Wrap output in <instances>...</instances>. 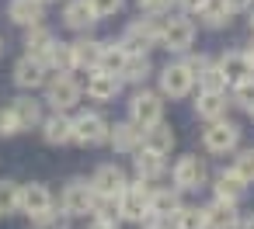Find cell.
Listing matches in <instances>:
<instances>
[{
    "instance_id": "cell-1",
    "label": "cell",
    "mask_w": 254,
    "mask_h": 229,
    "mask_svg": "<svg viewBox=\"0 0 254 229\" xmlns=\"http://www.w3.org/2000/svg\"><path fill=\"white\" fill-rule=\"evenodd\" d=\"M160 21L164 18H150V14H139L126 25V32L119 35V46L129 52V56H150V49L160 46Z\"/></svg>"
},
{
    "instance_id": "cell-2",
    "label": "cell",
    "mask_w": 254,
    "mask_h": 229,
    "mask_svg": "<svg viewBox=\"0 0 254 229\" xmlns=\"http://www.w3.org/2000/svg\"><path fill=\"white\" fill-rule=\"evenodd\" d=\"M108 129H112V122L101 111H77V115H70V142H77L84 149L105 146L108 142Z\"/></svg>"
},
{
    "instance_id": "cell-3",
    "label": "cell",
    "mask_w": 254,
    "mask_h": 229,
    "mask_svg": "<svg viewBox=\"0 0 254 229\" xmlns=\"http://www.w3.org/2000/svg\"><path fill=\"white\" fill-rule=\"evenodd\" d=\"M209 177H212V174H209V163H205L198 153H185V156H178L174 167H171V187H178L181 194L209 187Z\"/></svg>"
},
{
    "instance_id": "cell-4",
    "label": "cell",
    "mask_w": 254,
    "mask_h": 229,
    "mask_svg": "<svg viewBox=\"0 0 254 229\" xmlns=\"http://www.w3.org/2000/svg\"><path fill=\"white\" fill-rule=\"evenodd\" d=\"M240 125L230 122V118H219V122H209L202 129V149L209 156H233L240 149Z\"/></svg>"
},
{
    "instance_id": "cell-5",
    "label": "cell",
    "mask_w": 254,
    "mask_h": 229,
    "mask_svg": "<svg viewBox=\"0 0 254 229\" xmlns=\"http://www.w3.org/2000/svg\"><path fill=\"white\" fill-rule=\"evenodd\" d=\"M191 46H195V21L191 18L174 14V18L160 21V49H167L174 56H185V52H191Z\"/></svg>"
},
{
    "instance_id": "cell-6",
    "label": "cell",
    "mask_w": 254,
    "mask_h": 229,
    "mask_svg": "<svg viewBox=\"0 0 254 229\" xmlns=\"http://www.w3.org/2000/svg\"><path fill=\"white\" fill-rule=\"evenodd\" d=\"M80 97H84V87L70 77V73H56L53 80H46V104L53 108V111H60V115H70L77 104H80Z\"/></svg>"
},
{
    "instance_id": "cell-7",
    "label": "cell",
    "mask_w": 254,
    "mask_h": 229,
    "mask_svg": "<svg viewBox=\"0 0 254 229\" xmlns=\"http://www.w3.org/2000/svg\"><path fill=\"white\" fill-rule=\"evenodd\" d=\"M164 97L150 87H136L132 97H129V122L139 125V129H150L157 122H164Z\"/></svg>"
},
{
    "instance_id": "cell-8",
    "label": "cell",
    "mask_w": 254,
    "mask_h": 229,
    "mask_svg": "<svg viewBox=\"0 0 254 229\" xmlns=\"http://www.w3.org/2000/svg\"><path fill=\"white\" fill-rule=\"evenodd\" d=\"M191 91H195V80L181 66V59H174V63H167V66L157 70V94L164 101H185Z\"/></svg>"
},
{
    "instance_id": "cell-9",
    "label": "cell",
    "mask_w": 254,
    "mask_h": 229,
    "mask_svg": "<svg viewBox=\"0 0 254 229\" xmlns=\"http://www.w3.org/2000/svg\"><path fill=\"white\" fill-rule=\"evenodd\" d=\"M115 205H119V222H132V226H139V222L150 215V184H143V181H129L126 191L115 198Z\"/></svg>"
},
{
    "instance_id": "cell-10",
    "label": "cell",
    "mask_w": 254,
    "mask_h": 229,
    "mask_svg": "<svg viewBox=\"0 0 254 229\" xmlns=\"http://www.w3.org/2000/svg\"><path fill=\"white\" fill-rule=\"evenodd\" d=\"M94 201H98V194H94L91 181H84V177L66 181V187L60 191V212H66L70 219L91 215V212H94Z\"/></svg>"
},
{
    "instance_id": "cell-11",
    "label": "cell",
    "mask_w": 254,
    "mask_h": 229,
    "mask_svg": "<svg viewBox=\"0 0 254 229\" xmlns=\"http://www.w3.org/2000/svg\"><path fill=\"white\" fill-rule=\"evenodd\" d=\"M129 184V174L122 163H98V170L91 174V187L98 198H119Z\"/></svg>"
},
{
    "instance_id": "cell-12",
    "label": "cell",
    "mask_w": 254,
    "mask_h": 229,
    "mask_svg": "<svg viewBox=\"0 0 254 229\" xmlns=\"http://www.w3.org/2000/svg\"><path fill=\"white\" fill-rule=\"evenodd\" d=\"M209 187H212V201H226V205H240L247 198V181H240L233 174V167H223L209 177Z\"/></svg>"
},
{
    "instance_id": "cell-13",
    "label": "cell",
    "mask_w": 254,
    "mask_h": 229,
    "mask_svg": "<svg viewBox=\"0 0 254 229\" xmlns=\"http://www.w3.org/2000/svg\"><path fill=\"white\" fill-rule=\"evenodd\" d=\"M53 208H56V198H53V191L42 181L21 184V191H18V212H25L28 219H39V215H46Z\"/></svg>"
},
{
    "instance_id": "cell-14",
    "label": "cell",
    "mask_w": 254,
    "mask_h": 229,
    "mask_svg": "<svg viewBox=\"0 0 254 229\" xmlns=\"http://www.w3.org/2000/svg\"><path fill=\"white\" fill-rule=\"evenodd\" d=\"M108 146H112V153H119V156H132V153L143 146V129L132 125L129 118H126V122H112V129H108Z\"/></svg>"
},
{
    "instance_id": "cell-15",
    "label": "cell",
    "mask_w": 254,
    "mask_h": 229,
    "mask_svg": "<svg viewBox=\"0 0 254 229\" xmlns=\"http://www.w3.org/2000/svg\"><path fill=\"white\" fill-rule=\"evenodd\" d=\"M7 111H11V118H14V125H18V132H28V129H39L42 125V101H35L32 94H21V97H14L11 104H7Z\"/></svg>"
},
{
    "instance_id": "cell-16",
    "label": "cell",
    "mask_w": 254,
    "mask_h": 229,
    "mask_svg": "<svg viewBox=\"0 0 254 229\" xmlns=\"http://www.w3.org/2000/svg\"><path fill=\"white\" fill-rule=\"evenodd\" d=\"M181 205H185V194H181L178 187H171V184L150 187V215H153V219H167V222H171Z\"/></svg>"
},
{
    "instance_id": "cell-17",
    "label": "cell",
    "mask_w": 254,
    "mask_h": 229,
    "mask_svg": "<svg viewBox=\"0 0 254 229\" xmlns=\"http://www.w3.org/2000/svg\"><path fill=\"white\" fill-rule=\"evenodd\" d=\"M46 80H49V70H46L42 59L21 56V59L14 63V84H18L21 91H39V87H46Z\"/></svg>"
},
{
    "instance_id": "cell-18",
    "label": "cell",
    "mask_w": 254,
    "mask_h": 229,
    "mask_svg": "<svg viewBox=\"0 0 254 229\" xmlns=\"http://www.w3.org/2000/svg\"><path fill=\"white\" fill-rule=\"evenodd\" d=\"M132 174H136V181H143V184L153 187L167 174V160L157 156V153H150V149H136L132 153Z\"/></svg>"
},
{
    "instance_id": "cell-19",
    "label": "cell",
    "mask_w": 254,
    "mask_h": 229,
    "mask_svg": "<svg viewBox=\"0 0 254 229\" xmlns=\"http://www.w3.org/2000/svg\"><path fill=\"white\" fill-rule=\"evenodd\" d=\"M216 66L223 70V77H226L230 87L240 84V80H247V77H254V66H251V59H247L244 49H226V52L216 59Z\"/></svg>"
},
{
    "instance_id": "cell-20",
    "label": "cell",
    "mask_w": 254,
    "mask_h": 229,
    "mask_svg": "<svg viewBox=\"0 0 254 229\" xmlns=\"http://www.w3.org/2000/svg\"><path fill=\"white\" fill-rule=\"evenodd\" d=\"M87 97L91 101H98V104H112V101H119V94H122V80L119 77H112V73H101V70H94L91 77H87Z\"/></svg>"
},
{
    "instance_id": "cell-21",
    "label": "cell",
    "mask_w": 254,
    "mask_h": 229,
    "mask_svg": "<svg viewBox=\"0 0 254 229\" xmlns=\"http://www.w3.org/2000/svg\"><path fill=\"white\" fill-rule=\"evenodd\" d=\"M174 146H178V136H174L171 122H157V125L143 129V146H139V149H150V153H157V156L167 160Z\"/></svg>"
},
{
    "instance_id": "cell-22",
    "label": "cell",
    "mask_w": 254,
    "mask_h": 229,
    "mask_svg": "<svg viewBox=\"0 0 254 229\" xmlns=\"http://www.w3.org/2000/svg\"><path fill=\"white\" fill-rule=\"evenodd\" d=\"M233 104H230V94L226 91H219V94H209V91H198V97H195V115L209 125V122H219V118H226V111H230Z\"/></svg>"
},
{
    "instance_id": "cell-23",
    "label": "cell",
    "mask_w": 254,
    "mask_h": 229,
    "mask_svg": "<svg viewBox=\"0 0 254 229\" xmlns=\"http://www.w3.org/2000/svg\"><path fill=\"white\" fill-rule=\"evenodd\" d=\"M101 46H105V42H98V39H91V35H80L77 42H70V49H73V70L94 73V70H98V59H101Z\"/></svg>"
},
{
    "instance_id": "cell-24",
    "label": "cell",
    "mask_w": 254,
    "mask_h": 229,
    "mask_svg": "<svg viewBox=\"0 0 254 229\" xmlns=\"http://www.w3.org/2000/svg\"><path fill=\"white\" fill-rule=\"evenodd\" d=\"M205 229H237L240 226V208L226 205V201H205Z\"/></svg>"
},
{
    "instance_id": "cell-25",
    "label": "cell",
    "mask_w": 254,
    "mask_h": 229,
    "mask_svg": "<svg viewBox=\"0 0 254 229\" xmlns=\"http://www.w3.org/2000/svg\"><path fill=\"white\" fill-rule=\"evenodd\" d=\"M157 70H153V59L150 56H126V66L119 70V80H122V87L129 84V87H146V80L153 77Z\"/></svg>"
},
{
    "instance_id": "cell-26",
    "label": "cell",
    "mask_w": 254,
    "mask_h": 229,
    "mask_svg": "<svg viewBox=\"0 0 254 229\" xmlns=\"http://www.w3.org/2000/svg\"><path fill=\"white\" fill-rule=\"evenodd\" d=\"M63 25L87 35V32L98 25V18H94V11H91L87 0H66V4H63Z\"/></svg>"
},
{
    "instance_id": "cell-27",
    "label": "cell",
    "mask_w": 254,
    "mask_h": 229,
    "mask_svg": "<svg viewBox=\"0 0 254 229\" xmlns=\"http://www.w3.org/2000/svg\"><path fill=\"white\" fill-rule=\"evenodd\" d=\"M7 18L21 28H39L42 18H46V7L39 4V0H11L7 4Z\"/></svg>"
},
{
    "instance_id": "cell-28",
    "label": "cell",
    "mask_w": 254,
    "mask_h": 229,
    "mask_svg": "<svg viewBox=\"0 0 254 229\" xmlns=\"http://www.w3.org/2000/svg\"><path fill=\"white\" fill-rule=\"evenodd\" d=\"M39 129H42V139H46L49 146H66V142H70V115L53 111V115L42 118Z\"/></svg>"
},
{
    "instance_id": "cell-29",
    "label": "cell",
    "mask_w": 254,
    "mask_h": 229,
    "mask_svg": "<svg viewBox=\"0 0 254 229\" xmlns=\"http://www.w3.org/2000/svg\"><path fill=\"white\" fill-rule=\"evenodd\" d=\"M42 63H46V70L49 73H73V49H70V42H53L49 46V52L42 56Z\"/></svg>"
},
{
    "instance_id": "cell-30",
    "label": "cell",
    "mask_w": 254,
    "mask_h": 229,
    "mask_svg": "<svg viewBox=\"0 0 254 229\" xmlns=\"http://www.w3.org/2000/svg\"><path fill=\"white\" fill-rule=\"evenodd\" d=\"M126 49L119 46V39H112V42H105L101 46V59H98V70L101 73H112V77H119V70L126 66Z\"/></svg>"
},
{
    "instance_id": "cell-31",
    "label": "cell",
    "mask_w": 254,
    "mask_h": 229,
    "mask_svg": "<svg viewBox=\"0 0 254 229\" xmlns=\"http://www.w3.org/2000/svg\"><path fill=\"white\" fill-rule=\"evenodd\" d=\"M56 42V35L46 28V25H39V28H28V35H25V56H32V59H42L46 52H49V46Z\"/></svg>"
},
{
    "instance_id": "cell-32",
    "label": "cell",
    "mask_w": 254,
    "mask_h": 229,
    "mask_svg": "<svg viewBox=\"0 0 254 229\" xmlns=\"http://www.w3.org/2000/svg\"><path fill=\"white\" fill-rule=\"evenodd\" d=\"M171 229H205V212H202V205H181L178 215L171 219Z\"/></svg>"
},
{
    "instance_id": "cell-33",
    "label": "cell",
    "mask_w": 254,
    "mask_h": 229,
    "mask_svg": "<svg viewBox=\"0 0 254 229\" xmlns=\"http://www.w3.org/2000/svg\"><path fill=\"white\" fill-rule=\"evenodd\" d=\"M233 174L240 177V181H247V184H254V146H240L237 153H233Z\"/></svg>"
},
{
    "instance_id": "cell-34",
    "label": "cell",
    "mask_w": 254,
    "mask_h": 229,
    "mask_svg": "<svg viewBox=\"0 0 254 229\" xmlns=\"http://www.w3.org/2000/svg\"><path fill=\"white\" fill-rule=\"evenodd\" d=\"M230 21H233V18L216 4V0H212V4H209L202 14H198V25H202V28H209V32H223V28H230Z\"/></svg>"
},
{
    "instance_id": "cell-35",
    "label": "cell",
    "mask_w": 254,
    "mask_h": 229,
    "mask_svg": "<svg viewBox=\"0 0 254 229\" xmlns=\"http://www.w3.org/2000/svg\"><path fill=\"white\" fill-rule=\"evenodd\" d=\"M195 84H198V91H209V94H219V91H226V87H230V84H226V77H223V70L216 66V59L202 70V77H198Z\"/></svg>"
},
{
    "instance_id": "cell-36",
    "label": "cell",
    "mask_w": 254,
    "mask_h": 229,
    "mask_svg": "<svg viewBox=\"0 0 254 229\" xmlns=\"http://www.w3.org/2000/svg\"><path fill=\"white\" fill-rule=\"evenodd\" d=\"M230 104L240 108V111H251L254 108V77H247V80H240V84L230 87Z\"/></svg>"
},
{
    "instance_id": "cell-37",
    "label": "cell",
    "mask_w": 254,
    "mask_h": 229,
    "mask_svg": "<svg viewBox=\"0 0 254 229\" xmlns=\"http://www.w3.org/2000/svg\"><path fill=\"white\" fill-rule=\"evenodd\" d=\"M32 229H73V219H70L66 212L53 208V212H46V215L32 219Z\"/></svg>"
},
{
    "instance_id": "cell-38",
    "label": "cell",
    "mask_w": 254,
    "mask_h": 229,
    "mask_svg": "<svg viewBox=\"0 0 254 229\" xmlns=\"http://www.w3.org/2000/svg\"><path fill=\"white\" fill-rule=\"evenodd\" d=\"M18 191H21V184L7 181V177H0V215L18 212Z\"/></svg>"
},
{
    "instance_id": "cell-39",
    "label": "cell",
    "mask_w": 254,
    "mask_h": 229,
    "mask_svg": "<svg viewBox=\"0 0 254 229\" xmlns=\"http://www.w3.org/2000/svg\"><path fill=\"white\" fill-rule=\"evenodd\" d=\"M139 4V14H150V18H167L178 4L174 0H136Z\"/></svg>"
},
{
    "instance_id": "cell-40",
    "label": "cell",
    "mask_w": 254,
    "mask_h": 229,
    "mask_svg": "<svg viewBox=\"0 0 254 229\" xmlns=\"http://www.w3.org/2000/svg\"><path fill=\"white\" fill-rule=\"evenodd\" d=\"M87 4H91L94 18H98V21H105V18H115V14H122L126 0H87Z\"/></svg>"
},
{
    "instance_id": "cell-41",
    "label": "cell",
    "mask_w": 254,
    "mask_h": 229,
    "mask_svg": "<svg viewBox=\"0 0 254 229\" xmlns=\"http://www.w3.org/2000/svg\"><path fill=\"white\" fill-rule=\"evenodd\" d=\"M209 63H212V56H205V52H185V56H181V66L191 73V80H198Z\"/></svg>"
},
{
    "instance_id": "cell-42",
    "label": "cell",
    "mask_w": 254,
    "mask_h": 229,
    "mask_svg": "<svg viewBox=\"0 0 254 229\" xmlns=\"http://www.w3.org/2000/svg\"><path fill=\"white\" fill-rule=\"evenodd\" d=\"M216 4L233 18V14H244V11H251V4H254V0H216Z\"/></svg>"
},
{
    "instance_id": "cell-43",
    "label": "cell",
    "mask_w": 254,
    "mask_h": 229,
    "mask_svg": "<svg viewBox=\"0 0 254 229\" xmlns=\"http://www.w3.org/2000/svg\"><path fill=\"white\" fill-rule=\"evenodd\" d=\"M174 4H178L181 14H202V11L212 4V0H174Z\"/></svg>"
},
{
    "instance_id": "cell-44",
    "label": "cell",
    "mask_w": 254,
    "mask_h": 229,
    "mask_svg": "<svg viewBox=\"0 0 254 229\" xmlns=\"http://www.w3.org/2000/svg\"><path fill=\"white\" fill-rule=\"evenodd\" d=\"M11 136H18V125L7 108H0V139H11Z\"/></svg>"
},
{
    "instance_id": "cell-45",
    "label": "cell",
    "mask_w": 254,
    "mask_h": 229,
    "mask_svg": "<svg viewBox=\"0 0 254 229\" xmlns=\"http://www.w3.org/2000/svg\"><path fill=\"white\" fill-rule=\"evenodd\" d=\"M139 229H171V222H167V219H153V215H146V219L139 222Z\"/></svg>"
},
{
    "instance_id": "cell-46",
    "label": "cell",
    "mask_w": 254,
    "mask_h": 229,
    "mask_svg": "<svg viewBox=\"0 0 254 229\" xmlns=\"http://www.w3.org/2000/svg\"><path fill=\"white\" fill-rule=\"evenodd\" d=\"M87 229H119V222H105V219H91Z\"/></svg>"
},
{
    "instance_id": "cell-47",
    "label": "cell",
    "mask_w": 254,
    "mask_h": 229,
    "mask_svg": "<svg viewBox=\"0 0 254 229\" xmlns=\"http://www.w3.org/2000/svg\"><path fill=\"white\" fill-rule=\"evenodd\" d=\"M244 52H247V59H251V66H254V39H251V46H247Z\"/></svg>"
},
{
    "instance_id": "cell-48",
    "label": "cell",
    "mask_w": 254,
    "mask_h": 229,
    "mask_svg": "<svg viewBox=\"0 0 254 229\" xmlns=\"http://www.w3.org/2000/svg\"><path fill=\"white\" fill-rule=\"evenodd\" d=\"M247 21H251V35H254V7L247 11Z\"/></svg>"
},
{
    "instance_id": "cell-49",
    "label": "cell",
    "mask_w": 254,
    "mask_h": 229,
    "mask_svg": "<svg viewBox=\"0 0 254 229\" xmlns=\"http://www.w3.org/2000/svg\"><path fill=\"white\" fill-rule=\"evenodd\" d=\"M39 4H42V7H46V4H60V0H39Z\"/></svg>"
},
{
    "instance_id": "cell-50",
    "label": "cell",
    "mask_w": 254,
    "mask_h": 229,
    "mask_svg": "<svg viewBox=\"0 0 254 229\" xmlns=\"http://www.w3.org/2000/svg\"><path fill=\"white\" fill-rule=\"evenodd\" d=\"M0 56H4V39H0Z\"/></svg>"
},
{
    "instance_id": "cell-51",
    "label": "cell",
    "mask_w": 254,
    "mask_h": 229,
    "mask_svg": "<svg viewBox=\"0 0 254 229\" xmlns=\"http://www.w3.org/2000/svg\"><path fill=\"white\" fill-rule=\"evenodd\" d=\"M247 115H251V118H254V108H251V111H247Z\"/></svg>"
},
{
    "instance_id": "cell-52",
    "label": "cell",
    "mask_w": 254,
    "mask_h": 229,
    "mask_svg": "<svg viewBox=\"0 0 254 229\" xmlns=\"http://www.w3.org/2000/svg\"><path fill=\"white\" fill-rule=\"evenodd\" d=\"M251 219H254V215H251Z\"/></svg>"
}]
</instances>
